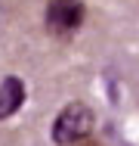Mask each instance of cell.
Masks as SVG:
<instances>
[{
  "instance_id": "7a4b0ae2",
  "label": "cell",
  "mask_w": 139,
  "mask_h": 146,
  "mask_svg": "<svg viewBox=\"0 0 139 146\" xmlns=\"http://www.w3.org/2000/svg\"><path fill=\"white\" fill-rule=\"evenodd\" d=\"M83 22H87L83 0H47L43 6V25L59 40H71Z\"/></svg>"
},
{
  "instance_id": "6da1fadb",
  "label": "cell",
  "mask_w": 139,
  "mask_h": 146,
  "mask_svg": "<svg viewBox=\"0 0 139 146\" xmlns=\"http://www.w3.org/2000/svg\"><path fill=\"white\" fill-rule=\"evenodd\" d=\"M93 127H96V112L87 103L74 100V103L59 109V115L53 118V127H50V137L56 146H71L87 140L93 134Z\"/></svg>"
},
{
  "instance_id": "3957f363",
  "label": "cell",
  "mask_w": 139,
  "mask_h": 146,
  "mask_svg": "<svg viewBox=\"0 0 139 146\" xmlns=\"http://www.w3.org/2000/svg\"><path fill=\"white\" fill-rule=\"evenodd\" d=\"M25 81L19 78V75H6L3 81H0V121H6V118H12L22 106H25Z\"/></svg>"
}]
</instances>
